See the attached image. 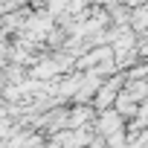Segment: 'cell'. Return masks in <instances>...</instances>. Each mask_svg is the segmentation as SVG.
<instances>
[{
  "label": "cell",
  "mask_w": 148,
  "mask_h": 148,
  "mask_svg": "<svg viewBox=\"0 0 148 148\" xmlns=\"http://www.w3.org/2000/svg\"><path fill=\"white\" fill-rule=\"evenodd\" d=\"M96 128L108 136V134H113V131H122V113L113 108V110H102V116H99V122H96Z\"/></svg>",
  "instance_id": "obj_2"
},
{
  "label": "cell",
  "mask_w": 148,
  "mask_h": 148,
  "mask_svg": "<svg viewBox=\"0 0 148 148\" xmlns=\"http://www.w3.org/2000/svg\"><path fill=\"white\" fill-rule=\"evenodd\" d=\"M122 84H125V76H116L113 82H108V84H99L102 90L96 93V108H99V110L110 108V105H113V99H116V93L122 90Z\"/></svg>",
  "instance_id": "obj_1"
},
{
  "label": "cell",
  "mask_w": 148,
  "mask_h": 148,
  "mask_svg": "<svg viewBox=\"0 0 148 148\" xmlns=\"http://www.w3.org/2000/svg\"><path fill=\"white\" fill-rule=\"evenodd\" d=\"M110 55H113L110 47H99V49H93L87 58H79V64H82V67H93L96 61H105V58H110Z\"/></svg>",
  "instance_id": "obj_3"
}]
</instances>
